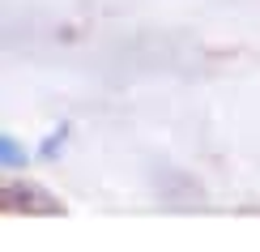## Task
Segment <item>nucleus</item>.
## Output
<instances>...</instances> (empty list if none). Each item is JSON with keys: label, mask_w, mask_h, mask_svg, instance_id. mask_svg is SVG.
<instances>
[{"label": "nucleus", "mask_w": 260, "mask_h": 252, "mask_svg": "<svg viewBox=\"0 0 260 252\" xmlns=\"http://www.w3.org/2000/svg\"><path fill=\"white\" fill-rule=\"evenodd\" d=\"M26 162H30V154L21 150V141L13 133H5V137H0V167H5V171H21Z\"/></svg>", "instance_id": "1"}, {"label": "nucleus", "mask_w": 260, "mask_h": 252, "mask_svg": "<svg viewBox=\"0 0 260 252\" xmlns=\"http://www.w3.org/2000/svg\"><path fill=\"white\" fill-rule=\"evenodd\" d=\"M64 141H69V124H60L56 133H51L47 141H43V158H56L60 150H64Z\"/></svg>", "instance_id": "2"}]
</instances>
